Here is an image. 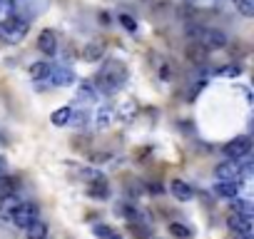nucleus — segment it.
Segmentation results:
<instances>
[{
    "label": "nucleus",
    "mask_w": 254,
    "mask_h": 239,
    "mask_svg": "<svg viewBox=\"0 0 254 239\" xmlns=\"http://www.w3.org/2000/svg\"><path fill=\"white\" fill-rule=\"evenodd\" d=\"M23 199H18V194L15 197H8V199H0V217H3L5 222H10V214H13V209L20 204Z\"/></svg>",
    "instance_id": "obj_14"
},
{
    "label": "nucleus",
    "mask_w": 254,
    "mask_h": 239,
    "mask_svg": "<svg viewBox=\"0 0 254 239\" xmlns=\"http://www.w3.org/2000/svg\"><path fill=\"white\" fill-rule=\"evenodd\" d=\"M97 97V87L92 85V82H82L80 87H77V100L80 102H92Z\"/></svg>",
    "instance_id": "obj_18"
},
{
    "label": "nucleus",
    "mask_w": 254,
    "mask_h": 239,
    "mask_svg": "<svg viewBox=\"0 0 254 239\" xmlns=\"http://www.w3.org/2000/svg\"><path fill=\"white\" fill-rule=\"evenodd\" d=\"M95 120H97V122H95V127H100V130H102V127H107V125L112 122V112H110V110H100Z\"/></svg>",
    "instance_id": "obj_24"
},
{
    "label": "nucleus",
    "mask_w": 254,
    "mask_h": 239,
    "mask_svg": "<svg viewBox=\"0 0 254 239\" xmlns=\"http://www.w3.org/2000/svg\"><path fill=\"white\" fill-rule=\"evenodd\" d=\"M87 120H90L87 112H75V115H70V122L77 125V127H85V125H87Z\"/></svg>",
    "instance_id": "obj_26"
},
{
    "label": "nucleus",
    "mask_w": 254,
    "mask_h": 239,
    "mask_svg": "<svg viewBox=\"0 0 254 239\" xmlns=\"http://www.w3.org/2000/svg\"><path fill=\"white\" fill-rule=\"evenodd\" d=\"M170 234H172L175 239H190V237H192V232H190L185 224H177V222L170 224Z\"/></svg>",
    "instance_id": "obj_22"
},
{
    "label": "nucleus",
    "mask_w": 254,
    "mask_h": 239,
    "mask_svg": "<svg viewBox=\"0 0 254 239\" xmlns=\"http://www.w3.org/2000/svg\"><path fill=\"white\" fill-rule=\"evenodd\" d=\"M48 80H50L55 87H70V85L75 82V75H72V70H67V67H50Z\"/></svg>",
    "instance_id": "obj_7"
},
{
    "label": "nucleus",
    "mask_w": 254,
    "mask_h": 239,
    "mask_svg": "<svg viewBox=\"0 0 254 239\" xmlns=\"http://www.w3.org/2000/svg\"><path fill=\"white\" fill-rule=\"evenodd\" d=\"M3 170H5V157L0 155V175H3Z\"/></svg>",
    "instance_id": "obj_29"
},
{
    "label": "nucleus",
    "mask_w": 254,
    "mask_h": 239,
    "mask_svg": "<svg viewBox=\"0 0 254 239\" xmlns=\"http://www.w3.org/2000/svg\"><path fill=\"white\" fill-rule=\"evenodd\" d=\"M229 227L234 229V234L237 232H252V214H232L229 217Z\"/></svg>",
    "instance_id": "obj_12"
},
{
    "label": "nucleus",
    "mask_w": 254,
    "mask_h": 239,
    "mask_svg": "<svg viewBox=\"0 0 254 239\" xmlns=\"http://www.w3.org/2000/svg\"><path fill=\"white\" fill-rule=\"evenodd\" d=\"M125 80H127V67H125L120 60H115V62H107V65L102 67V72L97 75L95 85H97L102 92H117V90L125 85Z\"/></svg>",
    "instance_id": "obj_2"
},
{
    "label": "nucleus",
    "mask_w": 254,
    "mask_h": 239,
    "mask_svg": "<svg viewBox=\"0 0 254 239\" xmlns=\"http://www.w3.org/2000/svg\"><path fill=\"white\" fill-rule=\"evenodd\" d=\"M92 229H95V237H100V239H122V237H120L112 227H107V224H95Z\"/></svg>",
    "instance_id": "obj_20"
},
{
    "label": "nucleus",
    "mask_w": 254,
    "mask_h": 239,
    "mask_svg": "<svg viewBox=\"0 0 254 239\" xmlns=\"http://www.w3.org/2000/svg\"><path fill=\"white\" fill-rule=\"evenodd\" d=\"M70 115H72V110H70V107H60V110H55V112H53L50 122H53L55 127H65V125H70Z\"/></svg>",
    "instance_id": "obj_17"
},
{
    "label": "nucleus",
    "mask_w": 254,
    "mask_h": 239,
    "mask_svg": "<svg viewBox=\"0 0 254 239\" xmlns=\"http://www.w3.org/2000/svg\"><path fill=\"white\" fill-rule=\"evenodd\" d=\"M117 20H120V25H122L125 30H130V33H135V30H137V20H135L132 15H127V13H122V15H120Z\"/></svg>",
    "instance_id": "obj_23"
},
{
    "label": "nucleus",
    "mask_w": 254,
    "mask_h": 239,
    "mask_svg": "<svg viewBox=\"0 0 254 239\" xmlns=\"http://www.w3.org/2000/svg\"><path fill=\"white\" fill-rule=\"evenodd\" d=\"M155 239H157V237H155Z\"/></svg>",
    "instance_id": "obj_30"
},
{
    "label": "nucleus",
    "mask_w": 254,
    "mask_h": 239,
    "mask_svg": "<svg viewBox=\"0 0 254 239\" xmlns=\"http://www.w3.org/2000/svg\"><path fill=\"white\" fill-rule=\"evenodd\" d=\"M239 72H242V67H239V65H227V67H222V70H219V75H227V77H237Z\"/></svg>",
    "instance_id": "obj_27"
},
{
    "label": "nucleus",
    "mask_w": 254,
    "mask_h": 239,
    "mask_svg": "<svg viewBox=\"0 0 254 239\" xmlns=\"http://www.w3.org/2000/svg\"><path fill=\"white\" fill-rule=\"evenodd\" d=\"M170 192H172V194H175V199H180V202H190V199L194 197V189H192L185 179H172Z\"/></svg>",
    "instance_id": "obj_11"
},
{
    "label": "nucleus",
    "mask_w": 254,
    "mask_h": 239,
    "mask_svg": "<svg viewBox=\"0 0 254 239\" xmlns=\"http://www.w3.org/2000/svg\"><path fill=\"white\" fill-rule=\"evenodd\" d=\"M229 3H232L244 18H252V15H254V3H252V0H229Z\"/></svg>",
    "instance_id": "obj_21"
},
{
    "label": "nucleus",
    "mask_w": 254,
    "mask_h": 239,
    "mask_svg": "<svg viewBox=\"0 0 254 239\" xmlns=\"http://www.w3.org/2000/svg\"><path fill=\"white\" fill-rule=\"evenodd\" d=\"M20 189V179L18 177H10V175H0V199H8V197H15Z\"/></svg>",
    "instance_id": "obj_10"
},
{
    "label": "nucleus",
    "mask_w": 254,
    "mask_h": 239,
    "mask_svg": "<svg viewBox=\"0 0 254 239\" xmlns=\"http://www.w3.org/2000/svg\"><path fill=\"white\" fill-rule=\"evenodd\" d=\"M234 239H252V232H237Z\"/></svg>",
    "instance_id": "obj_28"
},
{
    "label": "nucleus",
    "mask_w": 254,
    "mask_h": 239,
    "mask_svg": "<svg viewBox=\"0 0 254 239\" xmlns=\"http://www.w3.org/2000/svg\"><path fill=\"white\" fill-rule=\"evenodd\" d=\"M38 48L45 55H55L58 53V35H55V30H43L40 38H38Z\"/></svg>",
    "instance_id": "obj_9"
},
{
    "label": "nucleus",
    "mask_w": 254,
    "mask_h": 239,
    "mask_svg": "<svg viewBox=\"0 0 254 239\" xmlns=\"http://www.w3.org/2000/svg\"><path fill=\"white\" fill-rule=\"evenodd\" d=\"M102 55H105V40H100V38L90 40V43L82 48V60H87V62L102 60Z\"/></svg>",
    "instance_id": "obj_8"
},
{
    "label": "nucleus",
    "mask_w": 254,
    "mask_h": 239,
    "mask_svg": "<svg viewBox=\"0 0 254 239\" xmlns=\"http://www.w3.org/2000/svg\"><path fill=\"white\" fill-rule=\"evenodd\" d=\"M187 60L194 62V65H202V62L207 60V50L199 48V45H194V43H190V45H187Z\"/></svg>",
    "instance_id": "obj_15"
},
{
    "label": "nucleus",
    "mask_w": 254,
    "mask_h": 239,
    "mask_svg": "<svg viewBox=\"0 0 254 239\" xmlns=\"http://www.w3.org/2000/svg\"><path fill=\"white\" fill-rule=\"evenodd\" d=\"M15 13V0H0V20Z\"/></svg>",
    "instance_id": "obj_25"
},
{
    "label": "nucleus",
    "mask_w": 254,
    "mask_h": 239,
    "mask_svg": "<svg viewBox=\"0 0 254 239\" xmlns=\"http://www.w3.org/2000/svg\"><path fill=\"white\" fill-rule=\"evenodd\" d=\"M237 192H239L237 182H217L214 184V194H219L224 199H237Z\"/></svg>",
    "instance_id": "obj_13"
},
{
    "label": "nucleus",
    "mask_w": 254,
    "mask_h": 239,
    "mask_svg": "<svg viewBox=\"0 0 254 239\" xmlns=\"http://www.w3.org/2000/svg\"><path fill=\"white\" fill-rule=\"evenodd\" d=\"M249 150H252V140H249V137H237V140H232V142L224 145L227 160H234V162L244 160V157L249 155Z\"/></svg>",
    "instance_id": "obj_6"
},
{
    "label": "nucleus",
    "mask_w": 254,
    "mask_h": 239,
    "mask_svg": "<svg viewBox=\"0 0 254 239\" xmlns=\"http://www.w3.org/2000/svg\"><path fill=\"white\" fill-rule=\"evenodd\" d=\"M38 214H40V209H38V204L35 202H20L15 209H13V214H10V224H15V227H30L33 222H38Z\"/></svg>",
    "instance_id": "obj_4"
},
{
    "label": "nucleus",
    "mask_w": 254,
    "mask_h": 239,
    "mask_svg": "<svg viewBox=\"0 0 254 239\" xmlns=\"http://www.w3.org/2000/svg\"><path fill=\"white\" fill-rule=\"evenodd\" d=\"M25 239H48V227L43 222H33L25 227Z\"/></svg>",
    "instance_id": "obj_16"
},
{
    "label": "nucleus",
    "mask_w": 254,
    "mask_h": 239,
    "mask_svg": "<svg viewBox=\"0 0 254 239\" xmlns=\"http://www.w3.org/2000/svg\"><path fill=\"white\" fill-rule=\"evenodd\" d=\"M28 30H30V23L20 13H13V15L0 20V38L5 43H20L28 35Z\"/></svg>",
    "instance_id": "obj_3"
},
{
    "label": "nucleus",
    "mask_w": 254,
    "mask_h": 239,
    "mask_svg": "<svg viewBox=\"0 0 254 239\" xmlns=\"http://www.w3.org/2000/svg\"><path fill=\"white\" fill-rule=\"evenodd\" d=\"M50 67L53 65H48V62H35V65H30V77L33 80H48Z\"/></svg>",
    "instance_id": "obj_19"
},
{
    "label": "nucleus",
    "mask_w": 254,
    "mask_h": 239,
    "mask_svg": "<svg viewBox=\"0 0 254 239\" xmlns=\"http://www.w3.org/2000/svg\"><path fill=\"white\" fill-rule=\"evenodd\" d=\"M187 38L190 43L204 48V50H222L227 45V35L222 30L214 28H202V25H190L187 28Z\"/></svg>",
    "instance_id": "obj_1"
},
{
    "label": "nucleus",
    "mask_w": 254,
    "mask_h": 239,
    "mask_svg": "<svg viewBox=\"0 0 254 239\" xmlns=\"http://www.w3.org/2000/svg\"><path fill=\"white\" fill-rule=\"evenodd\" d=\"M214 175H217V179L219 182H242V160L239 162H234V160H227V162H222L217 170H214Z\"/></svg>",
    "instance_id": "obj_5"
}]
</instances>
